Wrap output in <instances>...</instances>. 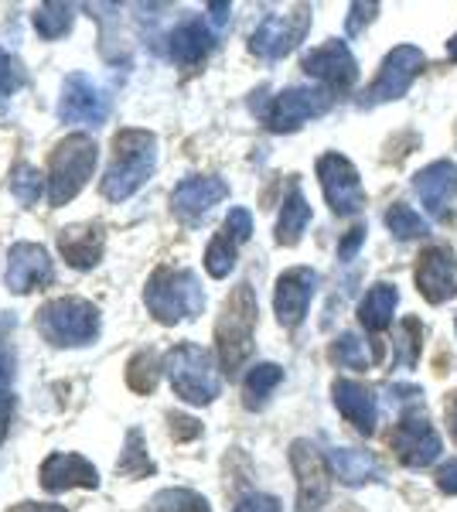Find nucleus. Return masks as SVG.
Listing matches in <instances>:
<instances>
[{"label":"nucleus","instance_id":"43","mask_svg":"<svg viewBox=\"0 0 457 512\" xmlns=\"http://www.w3.org/2000/svg\"><path fill=\"white\" fill-rule=\"evenodd\" d=\"M437 485H440V492L457 495V461H447V465L440 468V472H437Z\"/></svg>","mask_w":457,"mask_h":512},{"label":"nucleus","instance_id":"4","mask_svg":"<svg viewBox=\"0 0 457 512\" xmlns=\"http://www.w3.org/2000/svg\"><path fill=\"white\" fill-rule=\"evenodd\" d=\"M38 332L45 342L58 345V349H79V345H93L103 328L99 308L93 301L82 297H55L38 311Z\"/></svg>","mask_w":457,"mask_h":512},{"label":"nucleus","instance_id":"46","mask_svg":"<svg viewBox=\"0 0 457 512\" xmlns=\"http://www.w3.org/2000/svg\"><path fill=\"white\" fill-rule=\"evenodd\" d=\"M451 434H454V444H457V396L451 400Z\"/></svg>","mask_w":457,"mask_h":512},{"label":"nucleus","instance_id":"37","mask_svg":"<svg viewBox=\"0 0 457 512\" xmlns=\"http://www.w3.org/2000/svg\"><path fill=\"white\" fill-rule=\"evenodd\" d=\"M420 349H423V325L417 318H406L400 328V338H396V362H400L403 369L417 366Z\"/></svg>","mask_w":457,"mask_h":512},{"label":"nucleus","instance_id":"18","mask_svg":"<svg viewBox=\"0 0 457 512\" xmlns=\"http://www.w3.org/2000/svg\"><path fill=\"white\" fill-rule=\"evenodd\" d=\"M417 287L430 304H447L457 297V256L447 246H430L420 256Z\"/></svg>","mask_w":457,"mask_h":512},{"label":"nucleus","instance_id":"3","mask_svg":"<svg viewBox=\"0 0 457 512\" xmlns=\"http://www.w3.org/2000/svg\"><path fill=\"white\" fill-rule=\"evenodd\" d=\"M164 373H168L174 393L191 407H209L215 396L222 393V376L215 369V355L195 342L174 345L164 359Z\"/></svg>","mask_w":457,"mask_h":512},{"label":"nucleus","instance_id":"47","mask_svg":"<svg viewBox=\"0 0 457 512\" xmlns=\"http://www.w3.org/2000/svg\"><path fill=\"white\" fill-rule=\"evenodd\" d=\"M447 55H451V59L457 62V35L451 38V45H447Z\"/></svg>","mask_w":457,"mask_h":512},{"label":"nucleus","instance_id":"30","mask_svg":"<svg viewBox=\"0 0 457 512\" xmlns=\"http://www.w3.org/2000/svg\"><path fill=\"white\" fill-rule=\"evenodd\" d=\"M116 472L123 478H144L154 472V461H151V454H147L144 434H140L137 427L127 431V444H123V454H120V461H116Z\"/></svg>","mask_w":457,"mask_h":512},{"label":"nucleus","instance_id":"33","mask_svg":"<svg viewBox=\"0 0 457 512\" xmlns=\"http://www.w3.org/2000/svg\"><path fill=\"white\" fill-rule=\"evenodd\" d=\"M45 185L48 178L41 175L35 164H18V168L11 171V195L18 198L21 205H38V198L45 195Z\"/></svg>","mask_w":457,"mask_h":512},{"label":"nucleus","instance_id":"19","mask_svg":"<svg viewBox=\"0 0 457 512\" xmlns=\"http://www.w3.org/2000/svg\"><path fill=\"white\" fill-rule=\"evenodd\" d=\"M41 485L45 492H65V489H99V472L93 461L72 451H55L41 465Z\"/></svg>","mask_w":457,"mask_h":512},{"label":"nucleus","instance_id":"1","mask_svg":"<svg viewBox=\"0 0 457 512\" xmlns=\"http://www.w3.org/2000/svg\"><path fill=\"white\" fill-rule=\"evenodd\" d=\"M157 168V137L151 130L127 127L113 137V161L103 178V195L110 202H127L147 185Z\"/></svg>","mask_w":457,"mask_h":512},{"label":"nucleus","instance_id":"24","mask_svg":"<svg viewBox=\"0 0 457 512\" xmlns=\"http://www.w3.org/2000/svg\"><path fill=\"white\" fill-rule=\"evenodd\" d=\"M331 393H335V407L342 410V417L355 431L359 434L376 431V396H372L369 386L355 383V379H335Z\"/></svg>","mask_w":457,"mask_h":512},{"label":"nucleus","instance_id":"29","mask_svg":"<svg viewBox=\"0 0 457 512\" xmlns=\"http://www.w3.org/2000/svg\"><path fill=\"white\" fill-rule=\"evenodd\" d=\"M72 21H76V7L62 4V0H48V4H38V11H35V31L45 41L62 38L65 31L72 28Z\"/></svg>","mask_w":457,"mask_h":512},{"label":"nucleus","instance_id":"41","mask_svg":"<svg viewBox=\"0 0 457 512\" xmlns=\"http://www.w3.org/2000/svg\"><path fill=\"white\" fill-rule=\"evenodd\" d=\"M362 243H365V226H355L352 233L338 243V256H342V260H355V253L362 250Z\"/></svg>","mask_w":457,"mask_h":512},{"label":"nucleus","instance_id":"12","mask_svg":"<svg viewBox=\"0 0 457 512\" xmlns=\"http://www.w3.org/2000/svg\"><path fill=\"white\" fill-rule=\"evenodd\" d=\"M318 178L324 188V198H328L331 212L338 216H355V212L365 205V192L355 164L342 158V154H324L318 158Z\"/></svg>","mask_w":457,"mask_h":512},{"label":"nucleus","instance_id":"38","mask_svg":"<svg viewBox=\"0 0 457 512\" xmlns=\"http://www.w3.org/2000/svg\"><path fill=\"white\" fill-rule=\"evenodd\" d=\"M24 86V65L14 55L0 52V99L14 96Z\"/></svg>","mask_w":457,"mask_h":512},{"label":"nucleus","instance_id":"28","mask_svg":"<svg viewBox=\"0 0 457 512\" xmlns=\"http://www.w3.org/2000/svg\"><path fill=\"white\" fill-rule=\"evenodd\" d=\"M280 379H284V369L277 362H260L246 373V383H243V396H246V407L249 410H260L267 403V396L277 390Z\"/></svg>","mask_w":457,"mask_h":512},{"label":"nucleus","instance_id":"13","mask_svg":"<svg viewBox=\"0 0 457 512\" xmlns=\"http://www.w3.org/2000/svg\"><path fill=\"white\" fill-rule=\"evenodd\" d=\"M304 72L318 79L328 93H348L359 79V62L345 41H324L321 48L304 55Z\"/></svg>","mask_w":457,"mask_h":512},{"label":"nucleus","instance_id":"21","mask_svg":"<svg viewBox=\"0 0 457 512\" xmlns=\"http://www.w3.org/2000/svg\"><path fill=\"white\" fill-rule=\"evenodd\" d=\"M212 48H215V31L202 18H188L168 35V55L178 65H185V69L202 65L212 55Z\"/></svg>","mask_w":457,"mask_h":512},{"label":"nucleus","instance_id":"45","mask_svg":"<svg viewBox=\"0 0 457 512\" xmlns=\"http://www.w3.org/2000/svg\"><path fill=\"white\" fill-rule=\"evenodd\" d=\"M229 14H232V4H209V21L215 28H222V24L229 21Z\"/></svg>","mask_w":457,"mask_h":512},{"label":"nucleus","instance_id":"35","mask_svg":"<svg viewBox=\"0 0 457 512\" xmlns=\"http://www.w3.org/2000/svg\"><path fill=\"white\" fill-rule=\"evenodd\" d=\"M386 226L396 239H417L427 233V222H423L420 212H413L410 205H403V202H396L393 209L386 212Z\"/></svg>","mask_w":457,"mask_h":512},{"label":"nucleus","instance_id":"10","mask_svg":"<svg viewBox=\"0 0 457 512\" xmlns=\"http://www.w3.org/2000/svg\"><path fill=\"white\" fill-rule=\"evenodd\" d=\"M307 28H311V7L307 4L294 7L290 14H270V18H263L260 28L253 31L249 48H253V55H260V59L277 62L301 45Z\"/></svg>","mask_w":457,"mask_h":512},{"label":"nucleus","instance_id":"26","mask_svg":"<svg viewBox=\"0 0 457 512\" xmlns=\"http://www.w3.org/2000/svg\"><path fill=\"white\" fill-rule=\"evenodd\" d=\"M311 222V205L301 192V185H290V192L284 198V209H280V219H277V243L280 246H297Z\"/></svg>","mask_w":457,"mask_h":512},{"label":"nucleus","instance_id":"40","mask_svg":"<svg viewBox=\"0 0 457 512\" xmlns=\"http://www.w3.org/2000/svg\"><path fill=\"white\" fill-rule=\"evenodd\" d=\"M232 512H280V499L263 495V492H253V495H246V499H239Z\"/></svg>","mask_w":457,"mask_h":512},{"label":"nucleus","instance_id":"34","mask_svg":"<svg viewBox=\"0 0 457 512\" xmlns=\"http://www.w3.org/2000/svg\"><path fill=\"white\" fill-rule=\"evenodd\" d=\"M14 420V355L0 349V444Z\"/></svg>","mask_w":457,"mask_h":512},{"label":"nucleus","instance_id":"5","mask_svg":"<svg viewBox=\"0 0 457 512\" xmlns=\"http://www.w3.org/2000/svg\"><path fill=\"white\" fill-rule=\"evenodd\" d=\"M256 294L249 284H239L229 294L222 318L215 325V345H219V359L226 373H236L239 366L253 355V335H256Z\"/></svg>","mask_w":457,"mask_h":512},{"label":"nucleus","instance_id":"8","mask_svg":"<svg viewBox=\"0 0 457 512\" xmlns=\"http://www.w3.org/2000/svg\"><path fill=\"white\" fill-rule=\"evenodd\" d=\"M113 99L99 82H93L86 72H72L62 82V96H58V117L62 123H82V127H99L110 117Z\"/></svg>","mask_w":457,"mask_h":512},{"label":"nucleus","instance_id":"16","mask_svg":"<svg viewBox=\"0 0 457 512\" xmlns=\"http://www.w3.org/2000/svg\"><path fill=\"white\" fill-rule=\"evenodd\" d=\"M7 287L14 294H31L35 287L52 284V256L38 243H14L7 253Z\"/></svg>","mask_w":457,"mask_h":512},{"label":"nucleus","instance_id":"39","mask_svg":"<svg viewBox=\"0 0 457 512\" xmlns=\"http://www.w3.org/2000/svg\"><path fill=\"white\" fill-rule=\"evenodd\" d=\"M348 18H345V35H362V28L379 14V4H352L348 7Z\"/></svg>","mask_w":457,"mask_h":512},{"label":"nucleus","instance_id":"7","mask_svg":"<svg viewBox=\"0 0 457 512\" xmlns=\"http://www.w3.org/2000/svg\"><path fill=\"white\" fill-rule=\"evenodd\" d=\"M335 96L328 89H318V86H290L284 89L280 96H273V103L263 110V120L273 134H290V130L304 127L307 120L314 117H324L331 110Z\"/></svg>","mask_w":457,"mask_h":512},{"label":"nucleus","instance_id":"23","mask_svg":"<svg viewBox=\"0 0 457 512\" xmlns=\"http://www.w3.org/2000/svg\"><path fill=\"white\" fill-rule=\"evenodd\" d=\"M413 188H417L420 202L427 205L430 216H444L447 205H451V198L457 195V164L454 161H434L430 168H423L417 181H413Z\"/></svg>","mask_w":457,"mask_h":512},{"label":"nucleus","instance_id":"27","mask_svg":"<svg viewBox=\"0 0 457 512\" xmlns=\"http://www.w3.org/2000/svg\"><path fill=\"white\" fill-rule=\"evenodd\" d=\"M396 304H400V291L393 284H376L359 304V318L369 332H382L389 328V321L396 315Z\"/></svg>","mask_w":457,"mask_h":512},{"label":"nucleus","instance_id":"11","mask_svg":"<svg viewBox=\"0 0 457 512\" xmlns=\"http://www.w3.org/2000/svg\"><path fill=\"white\" fill-rule=\"evenodd\" d=\"M290 468L297 475V502L301 512H318L328 502L331 492V472L328 461L321 458V451L311 441H294L290 444Z\"/></svg>","mask_w":457,"mask_h":512},{"label":"nucleus","instance_id":"22","mask_svg":"<svg viewBox=\"0 0 457 512\" xmlns=\"http://www.w3.org/2000/svg\"><path fill=\"white\" fill-rule=\"evenodd\" d=\"M58 250H62L65 260L76 270H93L99 260H103L106 250V236L99 222H79V226H69L58 233Z\"/></svg>","mask_w":457,"mask_h":512},{"label":"nucleus","instance_id":"14","mask_svg":"<svg viewBox=\"0 0 457 512\" xmlns=\"http://www.w3.org/2000/svg\"><path fill=\"white\" fill-rule=\"evenodd\" d=\"M318 291V270L311 267H290L280 274L277 291H273V311L284 328H297L311 308V297Z\"/></svg>","mask_w":457,"mask_h":512},{"label":"nucleus","instance_id":"42","mask_svg":"<svg viewBox=\"0 0 457 512\" xmlns=\"http://www.w3.org/2000/svg\"><path fill=\"white\" fill-rule=\"evenodd\" d=\"M171 434L178 437V441H191V437L202 434V424L191 417H171Z\"/></svg>","mask_w":457,"mask_h":512},{"label":"nucleus","instance_id":"17","mask_svg":"<svg viewBox=\"0 0 457 512\" xmlns=\"http://www.w3.org/2000/svg\"><path fill=\"white\" fill-rule=\"evenodd\" d=\"M249 236H253V216H249L246 209H232L226 216V226L215 233L209 250H205V270H209L215 280L229 277V270L236 267L239 246H243Z\"/></svg>","mask_w":457,"mask_h":512},{"label":"nucleus","instance_id":"20","mask_svg":"<svg viewBox=\"0 0 457 512\" xmlns=\"http://www.w3.org/2000/svg\"><path fill=\"white\" fill-rule=\"evenodd\" d=\"M226 195H229V185L222 178H215V175H191V178L181 181L178 188H174L171 205H174V212H178L181 219L195 222V219L209 216V212Z\"/></svg>","mask_w":457,"mask_h":512},{"label":"nucleus","instance_id":"25","mask_svg":"<svg viewBox=\"0 0 457 512\" xmlns=\"http://www.w3.org/2000/svg\"><path fill=\"white\" fill-rule=\"evenodd\" d=\"M335 478H342L345 485H365V482H382V468L369 451L359 448H335L328 458Z\"/></svg>","mask_w":457,"mask_h":512},{"label":"nucleus","instance_id":"2","mask_svg":"<svg viewBox=\"0 0 457 512\" xmlns=\"http://www.w3.org/2000/svg\"><path fill=\"white\" fill-rule=\"evenodd\" d=\"M144 304H147V311L161 321V325L188 321V318L202 315V308H205L202 280L191 274V270L161 267V270H154L151 280H147Z\"/></svg>","mask_w":457,"mask_h":512},{"label":"nucleus","instance_id":"9","mask_svg":"<svg viewBox=\"0 0 457 512\" xmlns=\"http://www.w3.org/2000/svg\"><path fill=\"white\" fill-rule=\"evenodd\" d=\"M427 65V55L423 48L417 45H400L382 59V69L376 82L365 89V99L362 106H379V103H389V99H400L410 93L413 79L420 76V69Z\"/></svg>","mask_w":457,"mask_h":512},{"label":"nucleus","instance_id":"31","mask_svg":"<svg viewBox=\"0 0 457 512\" xmlns=\"http://www.w3.org/2000/svg\"><path fill=\"white\" fill-rule=\"evenodd\" d=\"M331 362H338V366H345V369H369L372 362H376V352H372L355 332H345L331 345Z\"/></svg>","mask_w":457,"mask_h":512},{"label":"nucleus","instance_id":"36","mask_svg":"<svg viewBox=\"0 0 457 512\" xmlns=\"http://www.w3.org/2000/svg\"><path fill=\"white\" fill-rule=\"evenodd\" d=\"M157 355L154 352H137L134 359H130V366H127V383H130V390L134 393H151L154 386H157Z\"/></svg>","mask_w":457,"mask_h":512},{"label":"nucleus","instance_id":"32","mask_svg":"<svg viewBox=\"0 0 457 512\" xmlns=\"http://www.w3.org/2000/svg\"><path fill=\"white\" fill-rule=\"evenodd\" d=\"M151 512H212V506L191 489H161L151 499Z\"/></svg>","mask_w":457,"mask_h":512},{"label":"nucleus","instance_id":"15","mask_svg":"<svg viewBox=\"0 0 457 512\" xmlns=\"http://www.w3.org/2000/svg\"><path fill=\"white\" fill-rule=\"evenodd\" d=\"M393 448L406 468H427L434 465L440 454V437L427 414H406L400 427H396Z\"/></svg>","mask_w":457,"mask_h":512},{"label":"nucleus","instance_id":"44","mask_svg":"<svg viewBox=\"0 0 457 512\" xmlns=\"http://www.w3.org/2000/svg\"><path fill=\"white\" fill-rule=\"evenodd\" d=\"M7 512H69L65 506H55V502H18Z\"/></svg>","mask_w":457,"mask_h":512},{"label":"nucleus","instance_id":"6","mask_svg":"<svg viewBox=\"0 0 457 512\" xmlns=\"http://www.w3.org/2000/svg\"><path fill=\"white\" fill-rule=\"evenodd\" d=\"M96 161H99V147L93 137H86V134L65 137L62 144L55 147L52 164H48V202H52L55 209L72 202V198L86 188V181L93 178Z\"/></svg>","mask_w":457,"mask_h":512}]
</instances>
